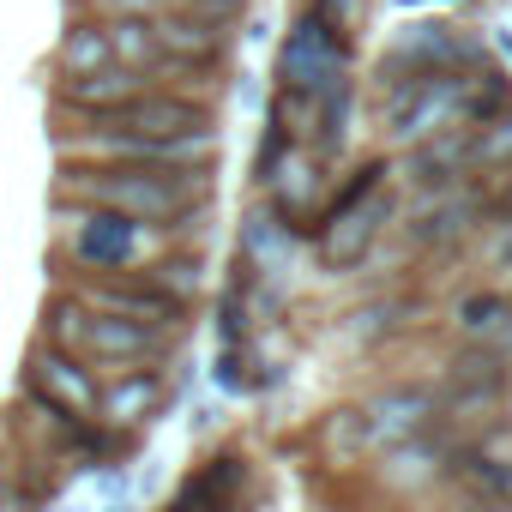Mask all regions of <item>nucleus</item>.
Returning <instances> with one entry per match:
<instances>
[{
    "label": "nucleus",
    "mask_w": 512,
    "mask_h": 512,
    "mask_svg": "<svg viewBox=\"0 0 512 512\" xmlns=\"http://www.w3.org/2000/svg\"><path fill=\"white\" fill-rule=\"evenodd\" d=\"M205 175L211 169H133V163H67L55 175V199L73 205H97V211H121L133 223L169 229L181 211H193L205 199Z\"/></svg>",
    "instance_id": "f257e3e1"
},
{
    "label": "nucleus",
    "mask_w": 512,
    "mask_h": 512,
    "mask_svg": "<svg viewBox=\"0 0 512 512\" xmlns=\"http://www.w3.org/2000/svg\"><path fill=\"white\" fill-rule=\"evenodd\" d=\"M61 247H67V260H73L85 278L139 272V266H151V260H145L151 223H133V217L97 211V205H73V223L61 217Z\"/></svg>",
    "instance_id": "f03ea898"
},
{
    "label": "nucleus",
    "mask_w": 512,
    "mask_h": 512,
    "mask_svg": "<svg viewBox=\"0 0 512 512\" xmlns=\"http://www.w3.org/2000/svg\"><path fill=\"white\" fill-rule=\"evenodd\" d=\"M97 368L73 350H49V344H31V362H25V398L67 434L79 422L97 416Z\"/></svg>",
    "instance_id": "7ed1b4c3"
},
{
    "label": "nucleus",
    "mask_w": 512,
    "mask_h": 512,
    "mask_svg": "<svg viewBox=\"0 0 512 512\" xmlns=\"http://www.w3.org/2000/svg\"><path fill=\"white\" fill-rule=\"evenodd\" d=\"M85 308H91V302H85ZM169 350H175V332L91 308V326H85V350H79V356L97 368V380H109V374H127V368H157Z\"/></svg>",
    "instance_id": "20e7f679"
},
{
    "label": "nucleus",
    "mask_w": 512,
    "mask_h": 512,
    "mask_svg": "<svg viewBox=\"0 0 512 512\" xmlns=\"http://www.w3.org/2000/svg\"><path fill=\"white\" fill-rule=\"evenodd\" d=\"M85 127H103V133H139V139H181V133H211V103L187 97V91H139L133 103H121L115 115L103 121H85Z\"/></svg>",
    "instance_id": "39448f33"
},
{
    "label": "nucleus",
    "mask_w": 512,
    "mask_h": 512,
    "mask_svg": "<svg viewBox=\"0 0 512 512\" xmlns=\"http://www.w3.org/2000/svg\"><path fill=\"white\" fill-rule=\"evenodd\" d=\"M464 109V79L458 73H416V79H392L386 115L398 139H428L440 127H452Z\"/></svg>",
    "instance_id": "423d86ee"
},
{
    "label": "nucleus",
    "mask_w": 512,
    "mask_h": 512,
    "mask_svg": "<svg viewBox=\"0 0 512 512\" xmlns=\"http://www.w3.org/2000/svg\"><path fill=\"white\" fill-rule=\"evenodd\" d=\"M338 61H344V43L332 37V25H326L320 13H308V19L290 31L284 55H278V91H308V97H320L326 79H338Z\"/></svg>",
    "instance_id": "0eeeda50"
},
{
    "label": "nucleus",
    "mask_w": 512,
    "mask_h": 512,
    "mask_svg": "<svg viewBox=\"0 0 512 512\" xmlns=\"http://www.w3.org/2000/svg\"><path fill=\"white\" fill-rule=\"evenodd\" d=\"M169 404V380L163 368H127V374H109L97 386V422L115 428V434H133L145 422H157Z\"/></svg>",
    "instance_id": "6e6552de"
},
{
    "label": "nucleus",
    "mask_w": 512,
    "mask_h": 512,
    "mask_svg": "<svg viewBox=\"0 0 512 512\" xmlns=\"http://www.w3.org/2000/svg\"><path fill=\"white\" fill-rule=\"evenodd\" d=\"M386 211H392V199L380 193V187H368L362 199H350V205H338V211H326V235H320V260L326 266H356L362 253L374 247V235H380V223H386Z\"/></svg>",
    "instance_id": "1a4fd4ad"
},
{
    "label": "nucleus",
    "mask_w": 512,
    "mask_h": 512,
    "mask_svg": "<svg viewBox=\"0 0 512 512\" xmlns=\"http://www.w3.org/2000/svg\"><path fill=\"white\" fill-rule=\"evenodd\" d=\"M157 79H145V73H127V67H103V73H85V79H55V109L61 115H73L79 127L85 121H103V115H115L121 103H133L139 91H151Z\"/></svg>",
    "instance_id": "9d476101"
},
{
    "label": "nucleus",
    "mask_w": 512,
    "mask_h": 512,
    "mask_svg": "<svg viewBox=\"0 0 512 512\" xmlns=\"http://www.w3.org/2000/svg\"><path fill=\"white\" fill-rule=\"evenodd\" d=\"M157 43H163L169 67H211L223 55V43H229V25L199 19L187 7H163L157 13Z\"/></svg>",
    "instance_id": "9b49d317"
},
{
    "label": "nucleus",
    "mask_w": 512,
    "mask_h": 512,
    "mask_svg": "<svg viewBox=\"0 0 512 512\" xmlns=\"http://www.w3.org/2000/svg\"><path fill=\"white\" fill-rule=\"evenodd\" d=\"M428 416H434V392H428V386H392L386 398H374V404L362 410V440H368V446L410 440Z\"/></svg>",
    "instance_id": "f8f14e48"
},
{
    "label": "nucleus",
    "mask_w": 512,
    "mask_h": 512,
    "mask_svg": "<svg viewBox=\"0 0 512 512\" xmlns=\"http://www.w3.org/2000/svg\"><path fill=\"white\" fill-rule=\"evenodd\" d=\"M103 67H115L103 19L97 13H73L61 25V37H55V73L61 79H85V73H103Z\"/></svg>",
    "instance_id": "ddd939ff"
},
{
    "label": "nucleus",
    "mask_w": 512,
    "mask_h": 512,
    "mask_svg": "<svg viewBox=\"0 0 512 512\" xmlns=\"http://www.w3.org/2000/svg\"><path fill=\"white\" fill-rule=\"evenodd\" d=\"M103 31H109L115 67L145 73V79L169 73V55H163V43H157V19H103Z\"/></svg>",
    "instance_id": "4468645a"
},
{
    "label": "nucleus",
    "mask_w": 512,
    "mask_h": 512,
    "mask_svg": "<svg viewBox=\"0 0 512 512\" xmlns=\"http://www.w3.org/2000/svg\"><path fill=\"white\" fill-rule=\"evenodd\" d=\"M85 326H91V308H85V296L79 290H55L49 302H43V332H37V344H49V350H85Z\"/></svg>",
    "instance_id": "2eb2a0df"
},
{
    "label": "nucleus",
    "mask_w": 512,
    "mask_h": 512,
    "mask_svg": "<svg viewBox=\"0 0 512 512\" xmlns=\"http://www.w3.org/2000/svg\"><path fill=\"white\" fill-rule=\"evenodd\" d=\"M284 247H290V223L284 217H272V211H253L247 217V229H241V260L247 266H272Z\"/></svg>",
    "instance_id": "dca6fc26"
},
{
    "label": "nucleus",
    "mask_w": 512,
    "mask_h": 512,
    "mask_svg": "<svg viewBox=\"0 0 512 512\" xmlns=\"http://www.w3.org/2000/svg\"><path fill=\"white\" fill-rule=\"evenodd\" d=\"M145 272H151L175 302L193 308V296H199V272H205V266H199V253H163V260H151Z\"/></svg>",
    "instance_id": "f3484780"
},
{
    "label": "nucleus",
    "mask_w": 512,
    "mask_h": 512,
    "mask_svg": "<svg viewBox=\"0 0 512 512\" xmlns=\"http://www.w3.org/2000/svg\"><path fill=\"white\" fill-rule=\"evenodd\" d=\"M470 163H482V169L512 163V109H506L500 121H482V133L470 139Z\"/></svg>",
    "instance_id": "a211bd4d"
},
{
    "label": "nucleus",
    "mask_w": 512,
    "mask_h": 512,
    "mask_svg": "<svg viewBox=\"0 0 512 512\" xmlns=\"http://www.w3.org/2000/svg\"><path fill=\"white\" fill-rule=\"evenodd\" d=\"M500 368L494 362H482V374H476V362H458V374H452V386H446V398L452 404H476V398H494L500 392Z\"/></svg>",
    "instance_id": "6ab92c4d"
},
{
    "label": "nucleus",
    "mask_w": 512,
    "mask_h": 512,
    "mask_svg": "<svg viewBox=\"0 0 512 512\" xmlns=\"http://www.w3.org/2000/svg\"><path fill=\"white\" fill-rule=\"evenodd\" d=\"M79 7L97 19H157L169 0H79Z\"/></svg>",
    "instance_id": "aec40b11"
},
{
    "label": "nucleus",
    "mask_w": 512,
    "mask_h": 512,
    "mask_svg": "<svg viewBox=\"0 0 512 512\" xmlns=\"http://www.w3.org/2000/svg\"><path fill=\"white\" fill-rule=\"evenodd\" d=\"M0 512H31L25 488H13V482H0Z\"/></svg>",
    "instance_id": "412c9836"
},
{
    "label": "nucleus",
    "mask_w": 512,
    "mask_h": 512,
    "mask_svg": "<svg viewBox=\"0 0 512 512\" xmlns=\"http://www.w3.org/2000/svg\"><path fill=\"white\" fill-rule=\"evenodd\" d=\"M494 217H506V223H512V175H506V187H500V199H494Z\"/></svg>",
    "instance_id": "4be33fe9"
},
{
    "label": "nucleus",
    "mask_w": 512,
    "mask_h": 512,
    "mask_svg": "<svg viewBox=\"0 0 512 512\" xmlns=\"http://www.w3.org/2000/svg\"><path fill=\"white\" fill-rule=\"evenodd\" d=\"M500 272H512V241H506V247H500Z\"/></svg>",
    "instance_id": "5701e85b"
}]
</instances>
